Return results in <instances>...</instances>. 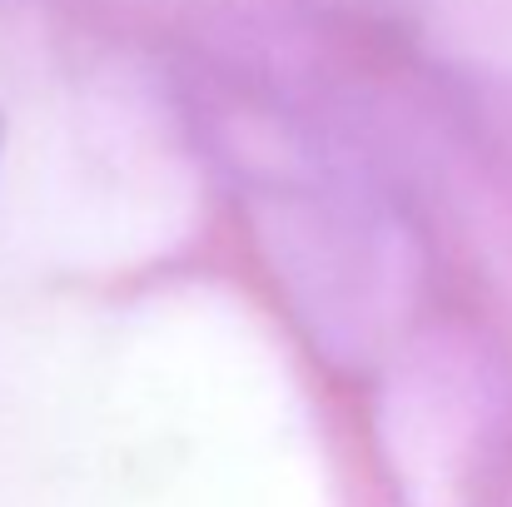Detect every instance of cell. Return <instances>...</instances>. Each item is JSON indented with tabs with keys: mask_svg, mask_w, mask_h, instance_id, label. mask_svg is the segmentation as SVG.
I'll return each mask as SVG.
<instances>
[]
</instances>
